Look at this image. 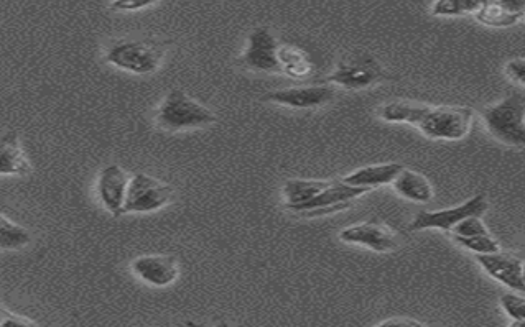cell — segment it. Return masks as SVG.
<instances>
[{
    "mask_svg": "<svg viewBox=\"0 0 525 327\" xmlns=\"http://www.w3.org/2000/svg\"><path fill=\"white\" fill-rule=\"evenodd\" d=\"M172 43L160 38H137V40H121L112 43L107 48L106 61L116 66L117 70L127 73L152 74L162 66L168 48Z\"/></svg>",
    "mask_w": 525,
    "mask_h": 327,
    "instance_id": "2",
    "label": "cell"
},
{
    "mask_svg": "<svg viewBox=\"0 0 525 327\" xmlns=\"http://www.w3.org/2000/svg\"><path fill=\"white\" fill-rule=\"evenodd\" d=\"M346 244L363 245L374 252H392L399 247V235L384 222H361L340 232Z\"/></svg>",
    "mask_w": 525,
    "mask_h": 327,
    "instance_id": "11",
    "label": "cell"
},
{
    "mask_svg": "<svg viewBox=\"0 0 525 327\" xmlns=\"http://www.w3.org/2000/svg\"><path fill=\"white\" fill-rule=\"evenodd\" d=\"M173 188L168 183L145 175L135 173L127 185L126 201L122 214H145L160 211L172 203Z\"/></svg>",
    "mask_w": 525,
    "mask_h": 327,
    "instance_id": "6",
    "label": "cell"
},
{
    "mask_svg": "<svg viewBox=\"0 0 525 327\" xmlns=\"http://www.w3.org/2000/svg\"><path fill=\"white\" fill-rule=\"evenodd\" d=\"M382 119L395 124L415 125L423 135L435 140H461L470 134L473 111L470 107L389 102L382 107Z\"/></svg>",
    "mask_w": 525,
    "mask_h": 327,
    "instance_id": "1",
    "label": "cell"
},
{
    "mask_svg": "<svg viewBox=\"0 0 525 327\" xmlns=\"http://www.w3.org/2000/svg\"><path fill=\"white\" fill-rule=\"evenodd\" d=\"M369 191L371 189L349 186L343 181L341 183L331 181L330 185L326 186L321 193L313 196L307 203L293 208L292 212L305 214V216H321V214H328V212L344 211V209H348L351 206L353 199L361 198L364 194H368Z\"/></svg>",
    "mask_w": 525,
    "mask_h": 327,
    "instance_id": "9",
    "label": "cell"
},
{
    "mask_svg": "<svg viewBox=\"0 0 525 327\" xmlns=\"http://www.w3.org/2000/svg\"><path fill=\"white\" fill-rule=\"evenodd\" d=\"M479 265L493 280L507 286L509 290L525 291L524 260L514 254L493 252V254L476 255Z\"/></svg>",
    "mask_w": 525,
    "mask_h": 327,
    "instance_id": "10",
    "label": "cell"
},
{
    "mask_svg": "<svg viewBox=\"0 0 525 327\" xmlns=\"http://www.w3.org/2000/svg\"><path fill=\"white\" fill-rule=\"evenodd\" d=\"M404 166L399 163H381V165L364 166L344 176L343 183L358 188L374 189L379 186L392 185L395 176L399 175Z\"/></svg>",
    "mask_w": 525,
    "mask_h": 327,
    "instance_id": "17",
    "label": "cell"
},
{
    "mask_svg": "<svg viewBox=\"0 0 525 327\" xmlns=\"http://www.w3.org/2000/svg\"><path fill=\"white\" fill-rule=\"evenodd\" d=\"M525 0H489L476 10V19L486 27L507 28L524 19Z\"/></svg>",
    "mask_w": 525,
    "mask_h": 327,
    "instance_id": "15",
    "label": "cell"
},
{
    "mask_svg": "<svg viewBox=\"0 0 525 327\" xmlns=\"http://www.w3.org/2000/svg\"><path fill=\"white\" fill-rule=\"evenodd\" d=\"M488 211V199L484 194H478L474 198L468 199L466 203L456 206V208L442 209V211H422L410 222V231H427V229H440V231L450 232L458 222L465 217L483 216Z\"/></svg>",
    "mask_w": 525,
    "mask_h": 327,
    "instance_id": "8",
    "label": "cell"
},
{
    "mask_svg": "<svg viewBox=\"0 0 525 327\" xmlns=\"http://www.w3.org/2000/svg\"><path fill=\"white\" fill-rule=\"evenodd\" d=\"M377 326H422V323H419V321H410V319H405V321H402V319H391V321H382V323L377 324Z\"/></svg>",
    "mask_w": 525,
    "mask_h": 327,
    "instance_id": "29",
    "label": "cell"
},
{
    "mask_svg": "<svg viewBox=\"0 0 525 327\" xmlns=\"http://www.w3.org/2000/svg\"><path fill=\"white\" fill-rule=\"evenodd\" d=\"M155 122L160 129L168 132H183L208 127L216 122V116L182 89H172L160 102L155 112Z\"/></svg>",
    "mask_w": 525,
    "mask_h": 327,
    "instance_id": "3",
    "label": "cell"
},
{
    "mask_svg": "<svg viewBox=\"0 0 525 327\" xmlns=\"http://www.w3.org/2000/svg\"><path fill=\"white\" fill-rule=\"evenodd\" d=\"M488 227L484 226L481 216L465 217L450 231L451 239L455 237H474V235H488Z\"/></svg>",
    "mask_w": 525,
    "mask_h": 327,
    "instance_id": "25",
    "label": "cell"
},
{
    "mask_svg": "<svg viewBox=\"0 0 525 327\" xmlns=\"http://www.w3.org/2000/svg\"><path fill=\"white\" fill-rule=\"evenodd\" d=\"M158 2L160 0H112L109 9L116 12H137V10L149 9Z\"/></svg>",
    "mask_w": 525,
    "mask_h": 327,
    "instance_id": "26",
    "label": "cell"
},
{
    "mask_svg": "<svg viewBox=\"0 0 525 327\" xmlns=\"http://www.w3.org/2000/svg\"><path fill=\"white\" fill-rule=\"evenodd\" d=\"M331 181L326 180H303V178H293V180L285 181L284 193L285 209L292 211L300 204L307 203L313 196L321 193L326 186L330 185Z\"/></svg>",
    "mask_w": 525,
    "mask_h": 327,
    "instance_id": "20",
    "label": "cell"
},
{
    "mask_svg": "<svg viewBox=\"0 0 525 327\" xmlns=\"http://www.w3.org/2000/svg\"><path fill=\"white\" fill-rule=\"evenodd\" d=\"M489 0H435L432 14L437 17H460V15L476 14V10Z\"/></svg>",
    "mask_w": 525,
    "mask_h": 327,
    "instance_id": "22",
    "label": "cell"
},
{
    "mask_svg": "<svg viewBox=\"0 0 525 327\" xmlns=\"http://www.w3.org/2000/svg\"><path fill=\"white\" fill-rule=\"evenodd\" d=\"M129 175L126 170H122L119 165H107L99 171L98 198L103 203L104 209L111 212L112 216H122L124 201H126L127 185H129Z\"/></svg>",
    "mask_w": 525,
    "mask_h": 327,
    "instance_id": "13",
    "label": "cell"
},
{
    "mask_svg": "<svg viewBox=\"0 0 525 327\" xmlns=\"http://www.w3.org/2000/svg\"><path fill=\"white\" fill-rule=\"evenodd\" d=\"M32 242V235L25 227L0 214V250H19Z\"/></svg>",
    "mask_w": 525,
    "mask_h": 327,
    "instance_id": "21",
    "label": "cell"
},
{
    "mask_svg": "<svg viewBox=\"0 0 525 327\" xmlns=\"http://www.w3.org/2000/svg\"><path fill=\"white\" fill-rule=\"evenodd\" d=\"M506 74L512 81L524 86L525 83V60L524 58H514L506 65Z\"/></svg>",
    "mask_w": 525,
    "mask_h": 327,
    "instance_id": "28",
    "label": "cell"
},
{
    "mask_svg": "<svg viewBox=\"0 0 525 327\" xmlns=\"http://www.w3.org/2000/svg\"><path fill=\"white\" fill-rule=\"evenodd\" d=\"M483 120L489 134L507 147L525 145L524 94L514 93L504 97L494 106L486 107Z\"/></svg>",
    "mask_w": 525,
    "mask_h": 327,
    "instance_id": "4",
    "label": "cell"
},
{
    "mask_svg": "<svg viewBox=\"0 0 525 327\" xmlns=\"http://www.w3.org/2000/svg\"><path fill=\"white\" fill-rule=\"evenodd\" d=\"M333 96L335 91L330 86H298L270 91L264 101L290 109H315L328 104Z\"/></svg>",
    "mask_w": 525,
    "mask_h": 327,
    "instance_id": "14",
    "label": "cell"
},
{
    "mask_svg": "<svg viewBox=\"0 0 525 327\" xmlns=\"http://www.w3.org/2000/svg\"><path fill=\"white\" fill-rule=\"evenodd\" d=\"M131 268L135 277L157 288L172 285L180 275L178 260L173 255H140L132 260Z\"/></svg>",
    "mask_w": 525,
    "mask_h": 327,
    "instance_id": "12",
    "label": "cell"
},
{
    "mask_svg": "<svg viewBox=\"0 0 525 327\" xmlns=\"http://www.w3.org/2000/svg\"><path fill=\"white\" fill-rule=\"evenodd\" d=\"M501 306L504 313L512 319V326H522L525 323V298L521 295L504 293L501 296Z\"/></svg>",
    "mask_w": 525,
    "mask_h": 327,
    "instance_id": "24",
    "label": "cell"
},
{
    "mask_svg": "<svg viewBox=\"0 0 525 327\" xmlns=\"http://www.w3.org/2000/svg\"><path fill=\"white\" fill-rule=\"evenodd\" d=\"M32 171V163L20 143L19 134L9 130L0 135V176H28Z\"/></svg>",
    "mask_w": 525,
    "mask_h": 327,
    "instance_id": "16",
    "label": "cell"
},
{
    "mask_svg": "<svg viewBox=\"0 0 525 327\" xmlns=\"http://www.w3.org/2000/svg\"><path fill=\"white\" fill-rule=\"evenodd\" d=\"M455 242L470 250L474 255L493 254L499 252L501 245L498 240L494 239L493 235H474V237H455Z\"/></svg>",
    "mask_w": 525,
    "mask_h": 327,
    "instance_id": "23",
    "label": "cell"
},
{
    "mask_svg": "<svg viewBox=\"0 0 525 327\" xmlns=\"http://www.w3.org/2000/svg\"><path fill=\"white\" fill-rule=\"evenodd\" d=\"M37 326L35 321L20 314L12 313L9 309L0 306V327H28Z\"/></svg>",
    "mask_w": 525,
    "mask_h": 327,
    "instance_id": "27",
    "label": "cell"
},
{
    "mask_svg": "<svg viewBox=\"0 0 525 327\" xmlns=\"http://www.w3.org/2000/svg\"><path fill=\"white\" fill-rule=\"evenodd\" d=\"M384 79H386V71L368 51H354L343 56L338 61L335 71L328 76L330 83L354 91L372 88L374 84L381 83Z\"/></svg>",
    "mask_w": 525,
    "mask_h": 327,
    "instance_id": "5",
    "label": "cell"
},
{
    "mask_svg": "<svg viewBox=\"0 0 525 327\" xmlns=\"http://www.w3.org/2000/svg\"><path fill=\"white\" fill-rule=\"evenodd\" d=\"M277 58H279L280 73H285L290 78H308L313 73L312 60L302 48L295 45H279Z\"/></svg>",
    "mask_w": 525,
    "mask_h": 327,
    "instance_id": "19",
    "label": "cell"
},
{
    "mask_svg": "<svg viewBox=\"0 0 525 327\" xmlns=\"http://www.w3.org/2000/svg\"><path fill=\"white\" fill-rule=\"evenodd\" d=\"M395 191L412 203L425 204L433 199V186L425 176L414 170L402 168L399 175L392 181Z\"/></svg>",
    "mask_w": 525,
    "mask_h": 327,
    "instance_id": "18",
    "label": "cell"
},
{
    "mask_svg": "<svg viewBox=\"0 0 525 327\" xmlns=\"http://www.w3.org/2000/svg\"><path fill=\"white\" fill-rule=\"evenodd\" d=\"M277 50L279 42L269 28H254L247 37V47L239 58V65L256 73H280Z\"/></svg>",
    "mask_w": 525,
    "mask_h": 327,
    "instance_id": "7",
    "label": "cell"
}]
</instances>
